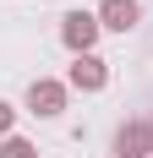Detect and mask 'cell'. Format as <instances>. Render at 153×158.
Returning <instances> with one entry per match:
<instances>
[{"label": "cell", "instance_id": "cell-4", "mask_svg": "<svg viewBox=\"0 0 153 158\" xmlns=\"http://www.w3.org/2000/svg\"><path fill=\"white\" fill-rule=\"evenodd\" d=\"M66 82H71V87H82V93H98V87L109 82V65L98 60V55H76V60H71V77H66Z\"/></svg>", "mask_w": 153, "mask_h": 158}, {"label": "cell", "instance_id": "cell-6", "mask_svg": "<svg viewBox=\"0 0 153 158\" xmlns=\"http://www.w3.org/2000/svg\"><path fill=\"white\" fill-rule=\"evenodd\" d=\"M0 158H38V147H33L28 136H6V142H0Z\"/></svg>", "mask_w": 153, "mask_h": 158}, {"label": "cell", "instance_id": "cell-5", "mask_svg": "<svg viewBox=\"0 0 153 158\" xmlns=\"http://www.w3.org/2000/svg\"><path fill=\"white\" fill-rule=\"evenodd\" d=\"M137 16H142L137 0H104V6H98V27H109V33H131V27H137Z\"/></svg>", "mask_w": 153, "mask_h": 158}, {"label": "cell", "instance_id": "cell-2", "mask_svg": "<svg viewBox=\"0 0 153 158\" xmlns=\"http://www.w3.org/2000/svg\"><path fill=\"white\" fill-rule=\"evenodd\" d=\"M115 153L120 158H153V120H126L115 131Z\"/></svg>", "mask_w": 153, "mask_h": 158}, {"label": "cell", "instance_id": "cell-1", "mask_svg": "<svg viewBox=\"0 0 153 158\" xmlns=\"http://www.w3.org/2000/svg\"><path fill=\"white\" fill-rule=\"evenodd\" d=\"M98 11H66V22H60V38H66V49L71 55H93V44H98Z\"/></svg>", "mask_w": 153, "mask_h": 158}, {"label": "cell", "instance_id": "cell-3", "mask_svg": "<svg viewBox=\"0 0 153 158\" xmlns=\"http://www.w3.org/2000/svg\"><path fill=\"white\" fill-rule=\"evenodd\" d=\"M28 109H33V114H44V120H55V114L66 109V82L33 77V87H28Z\"/></svg>", "mask_w": 153, "mask_h": 158}, {"label": "cell", "instance_id": "cell-7", "mask_svg": "<svg viewBox=\"0 0 153 158\" xmlns=\"http://www.w3.org/2000/svg\"><path fill=\"white\" fill-rule=\"evenodd\" d=\"M11 126H16V109L6 104V98H0V136H11Z\"/></svg>", "mask_w": 153, "mask_h": 158}]
</instances>
